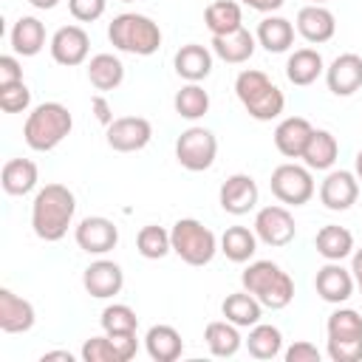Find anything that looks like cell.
I'll list each match as a JSON object with an SVG mask.
<instances>
[{
  "label": "cell",
  "instance_id": "17",
  "mask_svg": "<svg viewBox=\"0 0 362 362\" xmlns=\"http://www.w3.org/2000/svg\"><path fill=\"white\" fill-rule=\"evenodd\" d=\"M82 286L90 297L96 300H110L124 288V272L116 260H107L105 255L93 263H88V269L82 272Z\"/></svg>",
  "mask_w": 362,
  "mask_h": 362
},
{
  "label": "cell",
  "instance_id": "41",
  "mask_svg": "<svg viewBox=\"0 0 362 362\" xmlns=\"http://www.w3.org/2000/svg\"><path fill=\"white\" fill-rule=\"evenodd\" d=\"M31 107V90L25 82L0 85V110L3 113H25Z\"/></svg>",
  "mask_w": 362,
  "mask_h": 362
},
{
  "label": "cell",
  "instance_id": "22",
  "mask_svg": "<svg viewBox=\"0 0 362 362\" xmlns=\"http://www.w3.org/2000/svg\"><path fill=\"white\" fill-rule=\"evenodd\" d=\"M37 322V311L34 305L14 294L11 288H0V331L6 334H25L31 331Z\"/></svg>",
  "mask_w": 362,
  "mask_h": 362
},
{
  "label": "cell",
  "instance_id": "10",
  "mask_svg": "<svg viewBox=\"0 0 362 362\" xmlns=\"http://www.w3.org/2000/svg\"><path fill=\"white\" fill-rule=\"evenodd\" d=\"M255 235L260 243L266 246H288L294 238H297V223H294V215L283 206V204H269V206H260L255 212V223H252Z\"/></svg>",
  "mask_w": 362,
  "mask_h": 362
},
{
  "label": "cell",
  "instance_id": "45",
  "mask_svg": "<svg viewBox=\"0 0 362 362\" xmlns=\"http://www.w3.org/2000/svg\"><path fill=\"white\" fill-rule=\"evenodd\" d=\"M90 113H93V119L102 124V127H107V124H113V105L107 102V96L105 93H93L90 96Z\"/></svg>",
  "mask_w": 362,
  "mask_h": 362
},
{
  "label": "cell",
  "instance_id": "23",
  "mask_svg": "<svg viewBox=\"0 0 362 362\" xmlns=\"http://www.w3.org/2000/svg\"><path fill=\"white\" fill-rule=\"evenodd\" d=\"M212 48L201 45V42H187L175 51L173 57V68L184 82H204L212 74Z\"/></svg>",
  "mask_w": 362,
  "mask_h": 362
},
{
  "label": "cell",
  "instance_id": "25",
  "mask_svg": "<svg viewBox=\"0 0 362 362\" xmlns=\"http://www.w3.org/2000/svg\"><path fill=\"white\" fill-rule=\"evenodd\" d=\"M325 74V59L317 48H297L286 59V79L297 88L314 85Z\"/></svg>",
  "mask_w": 362,
  "mask_h": 362
},
{
  "label": "cell",
  "instance_id": "48",
  "mask_svg": "<svg viewBox=\"0 0 362 362\" xmlns=\"http://www.w3.org/2000/svg\"><path fill=\"white\" fill-rule=\"evenodd\" d=\"M74 362V354L71 351H45L42 356H40V362Z\"/></svg>",
  "mask_w": 362,
  "mask_h": 362
},
{
  "label": "cell",
  "instance_id": "40",
  "mask_svg": "<svg viewBox=\"0 0 362 362\" xmlns=\"http://www.w3.org/2000/svg\"><path fill=\"white\" fill-rule=\"evenodd\" d=\"M99 322H102V331H105V334H136V331H139V317H136V311H133L130 305H124V303H110V305H105Z\"/></svg>",
  "mask_w": 362,
  "mask_h": 362
},
{
  "label": "cell",
  "instance_id": "37",
  "mask_svg": "<svg viewBox=\"0 0 362 362\" xmlns=\"http://www.w3.org/2000/svg\"><path fill=\"white\" fill-rule=\"evenodd\" d=\"M249 356L255 359H274L283 354V331L269 322H257L249 328V337L243 339Z\"/></svg>",
  "mask_w": 362,
  "mask_h": 362
},
{
  "label": "cell",
  "instance_id": "33",
  "mask_svg": "<svg viewBox=\"0 0 362 362\" xmlns=\"http://www.w3.org/2000/svg\"><path fill=\"white\" fill-rule=\"evenodd\" d=\"M204 342H206L209 354L218 356V359H229L243 348L240 328L235 322H229V320H212L204 328Z\"/></svg>",
  "mask_w": 362,
  "mask_h": 362
},
{
  "label": "cell",
  "instance_id": "24",
  "mask_svg": "<svg viewBox=\"0 0 362 362\" xmlns=\"http://www.w3.org/2000/svg\"><path fill=\"white\" fill-rule=\"evenodd\" d=\"M294 31L297 28L291 20H286L280 14H266L255 28V40L269 54H286L294 45Z\"/></svg>",
  "mask_w": 362,
  "mask_h": 362
},
{
  "label": "cell",
  "instance_id": "6",
  "mask_svg": "<svg viewBox=\"0 0 362 362\" xmlns=\"http://www.w3.org/2000/svg\"><path fill=\"white\" fill-rule=\"evenodd\" d=\"M325 354L331 362H362V317L337 305L325 320Z\"/></svg>",
  "mask_w": 362,
  "mask_h": 362
},
{
  "label": "cell",
  "instance_id": "12",
  "mask_svg": "<svg viewBox=\"0 0 362 362\" xmlns=\"http://www.w3.org/2000/svg\"><path fill=\"white\" fill-rule=\"evenodd\" d=\"M48 51H51V59L62 68H76L88 59L90 54V37L82 25L71 23V25H59L51 40H48Z\"/></svg>",
  "mask_w": 362,
  "mask_h": 362
},
{
  "label": "cell",
  "instance_id": "34",
  "mask_svg": "<svg viewBox=\"0 0 362 362\" xmlns=\"http://www.w3.org/2000/svg\"><path fill=\"white\" fill-rule=\"evenodd\" d=\"M204 25L209 28L212 37L232 34L243 28V8L238 0H215L204 8Z\"/></svg>",
  "mask_w": 362,
  "mask_h": 362
},
{
  "label": "cell",
  "instance_id": "1",
  "mask_svg": "<svg viewBox=\"0 0 362 362\" xmlns=\"http://www.w3.org/2000/svg\"><path fill=\"white\" fill-rule=\"evenodd\" d=\"M76 215V195L65 184H45L31 201V229L40 240L57 243L68 235Z\"/></svg>",
  "mask_w": 362,
  "mask_h": 362
},
{
  "label": "cell",
  "instance_id": "18",
  "mask_svg": "<svg viewBox=\"0 0 362 362\" xmlns=\"http://www.w3.org/2000/svg\"><path fill=\"white\" fill-rule=\"evenodd\" d=\"M314 288H317L320 300H325V303H331V305H342V303L351 300L356 283H354L351 269H345L339 260H325V266L317 269Z\"/></svg>",
  "mask_w": 362,
  "mask_h": 362
},
{
  "label": "cell",
  "instance_id": "30",
  "mask_svg": "<svg viewBox=\"0 0 362 362\" xmlns=\"http://www.w3.org/2000/svg\"><path fill=\"white\" fill-rule=\"evenodd\" d=\"M144 351L153 362H175L184 354V339L173 325H150L144 334Z\"/></svg>",
  "mask_w": 362,
  "mask_h": 362
},
{
  "label": "cell",
  "instance_id": "16",
  "mask_svg": "<svg viewBox=\"0 0 362 362\" xmlns=\"http://www.w3.org/2000/svg\"><path fill=\"white\" fill-rule=\"evenodd\" d=\"M359 198V178L351 170H328L320 184V204L331 212H345Z\"/></svg>",
  "mask_w": 362,
  "mask_h": 362
},
{
  "label": "cell",
  "instance_id": "11",
  "mask_svg": "<svg viewBox=\"0 0 362 362\" xmlns=\"http://www.w3.org/2000/svg\"><path fill=\"white\" fill-rule=\"evenodd\" d=\"M74 240L85 255H107L119 243V226L105 215H88L74 226Z\"/></svg>",
  "mask_w": 362,
  "mask_h": 362
},
{
  "label": "cell",
  "instance_id": "52",
  "mask_svg": "<svg viewBox=\"0 0 362 362\" xmlns=\"http://www.w3.org/2000/svg\"><path fill=\"white\" fill-rule=\"evenodd\" d=\"M119 3H136V0H119Z\"/></svg>",
  "mask_w": 362,
  "mask_h": 362
},
{
  "label": "cell",
  "instance_id": "19",
  "mask_svg": "<svg viewBox=\"0 0 362 362\" xmlns=\"http://www.w3.org/2000/svg\"><path fill=\"white\" fill-rule=\"evenodd\" d=\"M325 85L334 96H354L362 88V57L345 51L325 65Z\"/></svg>",
  "mask_w": 362,
  "mask_h": 362
},
{
  "label": "cell",
  "instance_id": "20",
  "mask_svg": "<svg viewBox=\"0 0 362 362\" xmlns=\"http://www.w3.org/2000/svg\"><path fill=\"white\" fill-rule=\"evenodd\" d=\"M294 28L297 34L311 42V45H322L328 42L334 34H337V17L328 6H317V3H308L297 11V20H294Z\"/></svg>",
  "mask_w": 362,
  "mask_h": 362
},
{
  "label": "cell",
  "instance_id": "2",
  "mask_svg": "<svg viewBox=\"0 0 362 362\" xmlns=\"http://www.w3.org/2000/svg\"><path fill=\"white\" fill-rule=\"evenodd\" d=\"M74 130V116L62 102H42L31 107L23 124V139L34 153L57 150Z\"/></svg>",
  "mask_w": 362,
  "mask_h": 362
},
{
  "label": "cell",
  "instance_id": "31",
  "mask_svg": "<svg viewBox=\"0 0 362 362\" xmlns=\"http://www.w3.org/2000/svg\"><path fill=\"white\" fill-rule=\"evenodd\" d=\"M221 314H223V320L235 322L238 328H252L263 317V303L255 294H249L246 288H240V291H232L223 297Z\"/></svg>",
  "mask_w": 362,
  "mask_h": 362
},
{
  "label": "cell",
  "instance_id": "39",
  "mask_svg": "<svg viewBox=\"0 0 362 362\" xmlns=\"http://www.w3.org/2000/svg\"><path fill=\"white\" fill-rule=\"evenodd\" d=\"M136 249L144 260H161L173 252V240H170V229L158 226V223H147L139 229L136 235Z\"/></svg>",
  "mask_w": 362,
  "mask_h": 362
},
{
  "label": "cell",
  "instance_id": "29",
  "mask_svg": "<svg viewBox=\"0 0 362 362\" xmlns=\"http://www.w3.org/2000/svg\"><path fill=\"white\" fill-rule=\"evenodd\" d=\"M337 156H339V141L331 130H320L314 127L305 150H303V164L314 173H328L334 164H337Z\"/></svg>",
  "mask_w": 362,
  "mask_h": 362
},
{
  "label": "cell",
  "instance_id": "47",
  "mask_svg": "<svg viewBox=\"0 0 362 362\" xmlns=\"http://www.w3.org/2000/svg\"><path fill=\"white\" fill-rule=\"evenodd\" d=\"M351 274H354L356 291L362 294V249H354V255H351Z\"/></svg>",
  "mask_w": 362,
  "mask_h": 362
},
{
  "label": "cell",
  "instance_id": "13",
  "mask_svg": "<svg viewBox=\"0 0 362 362\" xmlns=\"http://www.w3.org/2000/svg\"><path fill=\"white\" fill-rule=\"evenodd\" d=\"M153 124L144 116H116L113 124L105 127V141L116 153H139L150 144Z\"/></svg>",
  "mask_w": 362,
  "mask_h": 362
},
{
  "label": "cell",
  "instance_id": "3",
  "mask_svg": "<svg viewBox=\"0 0 362 362\" xmlns=\"http://www.w3.org/2000/svg\"><path fill=\"white\" fill-rule=\"evenodd\" d=\"M240 286L249 294H255L263 303V308L272 311H280L294 300V280L274 260H249V266L240 274Z\"/></svg>",
  "mask_w": 362,
  "mask_h": 362
},
{
  "label": "cell",
  "instance_id": "7",
  "mask_svg": "<svg viewBox=\"0 0 362 362\" xmlns=\"http://www.w3.org/2000/svg\"><path fill=\"white\" fill-rule=\"evenodd\" d=\"M173 255H178L187 266H206L221 252V243L209 226H204L198 218H178L170 229Z\"/></svg>",
  "mask_w": 362,
  "mask_h": 362
},
{
  "label": "cell",
  "instance_id": "50",
  "mask_svg": "<svg viewBox=\"0 0 362 362\" xmlns=\"http://www.w3.org/2000/svg\"><path fill=\"white\" fill-rule=\"evenodd\" d=\"M354 173H356L359 184H362V150H359V153H356V158H354Z\"/></svg>",
  "mask_w": 362,
  "mask_h": 362
},
{
  "label": "cell",
  "instance_id": "27",
  "mask_svg": "<svg viewBox=\"0 0 362 362\" xmlns=\"http://www.w3.org/2000/svg\"><path fill=\"white\" fill-rule=\"evenodd\" d=\"M8 42H11V51L17 57H37L45 48V25H42V20L34 17V14H23L11 25Z\"/></svg>",
  "mask_w": 362,
  "mask_h": 362
},
{
  "label": "cell",
  "instance_id": "42",
  "mask_svg": "<svg viewBox=\"0 0 362 362\" xmlns=\"http://www.w3.org/2000/svg\"><path fill=\"white\" fill-rule=\"evenodd\" d=\"M107 8V0H68V11L79 23H96Z\"/></svg>",
  "mask_w": 362,
  "mask_h": 362
},
{
  "label": "cell",
  "instance_id": "32",
  "mask_svg": "<svg viewBox=\"0 0 362 362\" xmlns=\"http://www.w3.org/2000/svg\"><path fill=\"white\" fill-rule=\"evenodd\" d=\"M88 82L99 90V93H107V90H116L122 82H124V62L116 57V54H93L88 59Z\"/></svg>",
  "mask_w": 362,
  "mask_h": 362
},
{
  "label": "cell",
  "instance_id": "15",
  "mask_svg": "<svg viewBox=\"0 0 362 362\" xmlns=\"http://www.w3.org/2000/svg\"><path fill=\"white\" fill-rule=\"evenodd\" d=\"M260 201V189H257V181L249 175V173H235L229 175L221 189H218V204L223 212L240 218V215H249Z\"/></svg>",
  "mask_w": 362,
  "mask_h": 362
},
{
  "label": "cell",
  "instance_id": "49",
  "mask_svg": "<svg viewBox=\"0 0 362 362\" xmlns=\"http://www.w3.org/2000/svg\"><path fill=\"white\" fill-rule=\"evenodd\" d=\"M34 8H40V11H51V8H57L59 6V0H28Z\"/></svg>",
  "mask_w": 362,
  "mask_h": 362
},
{
  "label": "cell",
  "instance_id": "43",
  "mask_svg": "<svg viewBox=\"0 0 362 362\" xmlns=\"http://www.w3.org/2000/svg\"><path fill=\"white\" fill-rule=\"evenodd\" d=\"M283 359H286V362H320L322 354H320V348L311 345L308 339H297V342H291L288 348H283Z\"/></svg>",
  "mask_w": 362,
  "mask_h": 362
},
{
  "label": "cell",
  "instance_id": "35",
  "mask_svg": "<svg viewBox=\"0 0 362 362\" xmlns=\"http://www.w3.org/2000/svg\"><path fill=\"white\" fill-rule=\"evenodd\" d=\"M314 249H317V255L322 257V260H345V257H351L354 255V235H351V229H345V226H337V223H328V226H322L320 232H317V238H314Z\"/></svg>",
  "mask_w": 362,
  "mask_h": 362
},
{
  "label": "cell",
  "instance_id": "14",
  "mask_svg": "<svg viewBox=\"0 0 362 362\" xmlns=\"http://www.w3.org/2000/svg\"><path fill=\"white\" fill-rule=\"evenodd\" d=\"M139 351L136 334H99L82 342L79 356L85 362H130Z\"/></svg>",
  "mask_w": 362,
  "mask_h": 362
},
{
  "label": "cell",
  "instance_id": "44",
  "mask_svg": "<svg viewBox=\"0 0 362 362\" xmlns=\"http://www.w3.org/2000/svg\"><path fill=\"white\" fill-rule=\"evenodd\" d=\"M11 82H23V65H20L17 54H3L0 57V85H11Z\"/></svg>",
  "mask_w": 362,
  "mask_h": 362
},
{
  "label": "cell",
  "instance_id": "36",
  "mask_svg": "<svg viewBox=\"0 0 362 362\" xmlns=\"http://www.w3.org/2000/svg\"><path fill=\"white\" fill-rule=\"evenodd\" d=\"M218 243H221V252L226 255V260L249 263L255 257L260 240H257L255 229H249V226H226V232L218 238Z\"/></svg>",
  "mask_w": 362,
  "mask_h": 362
},
{
  "label": "cell",
  "instance_id": "26",
  "mask_svg": "<svg viewBox=\"0 0 362 362\" xmlns=\"http://www.w3.org/2000/svg\"><path fill=\"white\" fill-rule=\"evenodd\" d=\"M0 184H3V192L6 195H14V198H23L28 192L37 189L40 184V170L31 158H8L0 170Z\"/></svg>",
  "mask_w": 362,
  "mask_h": 362
},
{
  "label": "cell",
  "instance_id": "51",
  "mask_svg": "<svg viewBox=\"0 0 362 362\" xmlns=\"http://www.w3.org/2000/svg\"><path fill=\"white\" fill-rule=\"evenodd\" d=\"M308 3H317V6H325L328 0H308Z\"/></svg>",
  "mask_w": 362,
  "mask_h": 362
},
{
  "label": "cell",
  "instance_id": "21",
  "mask_svg": "<svg viewBox=\"0 0 362 362\" xmlns=\"http://www.w3.org/2000/svg\"><path fill=\"white\" fill-rule=\"evenodd\" d=\"M314 133V124L305 116H286L274 127V147L286 158H303V150Z\"/></svg>",
  "mask_w": 362,
  "mask_h": 362
},
{
  "label": "cell",
  "instance_id": "38",
  "mask_svg": "<svg viewBox=\"0 0 362 362\" xmlns=\"http://www.w3.org/2000/svg\"><path fill=\"white\" fill-rule=\"evenodd\" d=\"M173 107L181 119L187 122H198L209 113V93L204 90L201 82H187L181 85V90L173 96Z\"/></svg>",
  "mask_w": 362,
  "mask_h": 362
},
{
  "label": "cell",
  "instance_id": "46",
  "mask_svg": "<svg viewBox=\"0 0 362 362\" xmlns=\"http://www.w3.org/2000/svg\"><path fill=\"white\" fill-rule=\"evenodd\" d=\"M240 6H249L252 11H260V14H274L277 8H283L286 0H238Z\"/></svg>",
  "mask_w": 362,
  "mask_h": 362
},
{
  "label": "cell",
  "instance_id": "4",
  "mask_svg": "<svg viewBox=\"0 0 362 362\" xmlns=\"http://www.w3.org/2000/svg\"><path fill=\"white\" fill-rule=\"evenodd\" d=\"M107 40L116 51L133 54V57H153L161 48V28L153 17L139 11H122L107 25Z\"/></svg>",
  "mask_w": 362,
  "mask_h": 362
},
{
  "label": "cell",
  "instance_id": "5",
  "mask_svg": "<svg viewBox=\"0 0 362 362\" xmlns=\"http://www.w3.org/2000/svg\"><path fill=\"white\" fill-rule=\"evenodd\" d=\"M235 96L257 122H272L286 110V93L257 68H243L235 76Z\"/></svg>",
  "mask_w": 362,
  "mask_h": 362
},
{
  "label": "cell",
  "instance_id": "9",
  "mask_svg": "<svg viewBox=\"0 0 362 362\" xmlns=\"http://www.w3.org/2000/svg\"><path fill=\"white\" fill-rule=\"evenodd\" d=\"M215 156H218V139L212 130L201 124L181 130V136L175 139V161L189 173L209 170L215 164Z\"/></svg>",
  "mask_w": 362,
  "mask_h": 362
},
{
  "label": "cell",
  "instance_id": "28",
  "mask_svg": "<svg viewBox=\"0 0 362 362\" xmlns=\"http://www.w3.org/2000/svg\"><path fill=\"white\" fill-rule=\"evenodd\" d=\"M257 48V40L249 28H238L232 34H223V37H212V54L218 59H223L226 65H243L252 59Z\"/></svg>",
  "mask_w": 362,
  "mask_h": 362
},
{
  "label": "cell",
  "instance_id": "8",
  "mask_svg": "<svg viewBox=\"0 0 362 362\" xmlns=\"http://www.w3.org/2000/svg\"><path fill=\"white\" fill-rule=\"evenodd\" d=\"M269 189L272 195L286 204V206H303L314 198L317 192V184H314V175L305 164H294V161H286V164H277L272 170V178H269Z\"/></svg>",
  "mask_w": 362,
  "mask_h": 362
}]
</instances>
